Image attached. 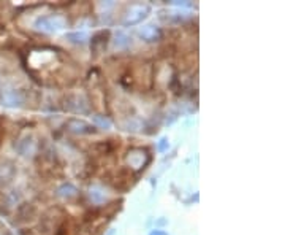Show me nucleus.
<instances>
[{"label":"nucleus","mask_w":285,"mask_h":235,"mask_svg":"<svg viewBox=\"0 0 285 235\" xmlns=\"http://www.w3.org/2000/svg\"><path fill=\"white\" fill-rule=\"evenodd\" d=\"M108 235H114V231H113V229H111V231H110V232H108Z\"/></svg>","instance_id":"20"},{"label":"nucleus","mask_w":285,"mask_h":235,"mask_svg":"<svg viewBox=\"0 0 285 235\" xmlns=\"http://www.w3.org/2000/svg\"><path fill=\"white\" fill-rule=\"evenodd\" d=\"M25 94L21 89H5L0 94V105L6 108H21L25 104Z\"/></svg>","instance_id":"5"},{"label":"nucleus","mask_w":285,"mask_h":235,"mask_svg":"<svg viewBox=\"0 0 285 235\" xmlns=\"http://www.w3.org/2000/svg\"><path fill=\"white\" fill-rule=\"evenodd\" d=\"M69 18L60 13H51V15H43L38 16L33 23V27L38 32L43 33H57L69 27Z\"/></svg>","instance_id":"1"},{"label":"nucleus","mask_w":285,"mask_h":235,"mask_svg":"<svg viewBox=\"0 0 285 235\" xmlns=\"http://www.w3.org/2000/svg\"><path fill=\"white\" fill-rule=\"evenodd\" d=\"M94 121H95V124H97L100 129H111V119L108 118V116H103V115H94Z\"/></svg>","instance_id":"16"},{"label":"nucleus","mask_w":285,"mask_h":235,"mask_svg":"<svg viewBox=\"0 0 285 235\" xmlns=\"http://www.w3.org/2000/svg\"><path fill=\"white\" fill-rule=\"evenodd\" d=\"M169 3L174 6H182V8H192V6H195L192 2H176V0H173V2H169Z\"/></svg>","instance_id":"18"},{"label":"nucleus","mask_w":285,"mask_h":235,"mask_svg":"<svg viewBox=\"0 0 285 235\" xmlns=\"http://www.w3.org/2000/svg\"><path fill=\"white\" fill-rule=\"evenodd\" d=\"M169 148V143H168V138H162L160 142H159V146H157V150L160 153H165L166 150Z\"/></svg>","instance_id":"17"},{"label":"nucleus","mask_w":285,"mask_h":235,"mask_svg":"<svg viewBox=\"0 0 285 235\" xmlns=\"http://www.w3.org/2000/svg\"><path fill=\"white\" fill-rule=\"evenodd\" d=\"M130 43H132V38L124 32H118L116 37H114V46H116L118 50H125L130 46Z\"/></svg>","instance_id":"14"},{"label":"nucleus","mask_w":285,"mask_h":235,"mask_svg":"<svg viewBox=\"0 0 285 235\" xmlns=\"http://www.w3.org/2000/svg\"><path fill=\"white\" fill-rule=\"evenodd\" d=\"M149 235H168V234L165 231H162V229H154V231L149 232Z\"/></svg>","instance_id":"19"},{"label":"nucleus","mask_w":285,"mask_h":235,"mask_svg":"<svg viewBox=\"0 0 285 235\" xmlns=\"http://www.w3.org/2000/svg\"><path fill=\"white\" fill-rule=\"evenodd\" d=\"M67 131L73 135H92V133H97V127L89 124L84 119L70 118L67 121Z\"/></svg>","instance_id":"7"},{"label":"nucleus","mask_w":285,"mask_h":235,"mask_svg":"<svg viewBox=\"0 0 285 235\" xmlns=\"http://www.w3.org/2000/svg\"><path fill=\"white\" fill-rule=\"evenodd\" d=\"M64 108L71 113H81V115H87L91 111L89 108V100L86 99L84 94L71 92L64 100Z\"/></svg>","instance_id":"4"},{"label":"nucleus","mask_w":285,"mask_h":235,"mask_svg":"<svg viewBox=\"0 0 285 235\" xmlns=\"http://www.w3.org/2000/svg\"><path fill=\"white\" fill-rule=\"evenodd\" d=\"M87 196H89V200L94 205H105L110 202V192L103 186H98V184L91 186Z\"/></svg>","instance_id":"9"},{"label":"nucleus","mask_w":285,"mask_h":235,"mask_svg":"<svg viewBox=\"0 0 285 235\" xmlns=\"http://www.w3.org/2000/svg\"><path fill=\"white\" fill-rule=\"evenodd\" d=\"M151 162V153L146 148H132L127 153V164L132 170L141 172Z\"/></svg>","instance_id":"3"},{"label":"nucleus","mask_w":285,"mask_h":235,"mask_svg":"<svg viewBox=\"0 0 285 235\" xmlns=\"http://www.w3.org/2000/svg\"><path fill=\"white\" fill-rule=\"evenodd\" d=\"M108 40H110V32H108V30H100V32L95 33V35L92 37V40H91V50H92V52L98 54L100 51H103L106 48Z\"/></svg>","instance_id":"11"},{"label":"nucleus","mask_w":285,"mask_h":235,"mask_svg":"<svg viewBox=\"0 0 285 235\" xmlns=\"http://www.w3.org/2000/svg\"><path fill=\"white\" fill-rule=\"evenodd\" d=\"M13 177H15V169H13V165L8 162L0 164V183H8Z\"/></svg>","instance_id":"12"},{"label":"nucleus","mask_w":285,"mask_h":235,"mask_svg":"<svg viewBox=\"0 0 285 235\" xmlns=\"http://www.w3.org/2000/svg\"><path fill=\"white\" fill-rule=\"evenodd\" d=\"M164 15L166 16H160V19H164L165 23H184L187 19V15H184V13H178V11H173V13H164Z\"/></svg>","instance_id":"15"},{"label":"nucleus","mask_w":285,"mask_h":235,"mask_svg":"<svg viewBox=\"0 0 285 235\" xmlns=\"http://www.w3.org/2000/svg\"><path fill=\"white\" fill-rule=\"evenodd\" d=\"M57 197L59 199H62L65 200V202H71V200L74 199H78L79 197V191H78V187L74 186L73 183H62L59 187H57Z\"/></svg>","instance_id":"10"},{"label":"nucleus","mask_w":285,"mask_h":235,"mask_svg":"<svg viewBox=\"0 0 285 235\" xmlns=\"http://www.w3.org/2000/svg\"><path fill=\"white\" fill-rule=\"evenodd\" d=\"M138 35L146 43H157L164 38V30L155 24H147V26H142L138 30Z\"/></svg>","instance_id":"8"},{"label":"nucleus","mask_w":285,"mask_h":235,"mask_svg":"<svg viewBox=\"0 0 285 235\" xmlns=\"http://www.w3.org/2000/svg\"><path fill=\"white\" fill-rule=\"evenodd\" d=\"M151 11H152L151 5H147V3H132L125 8L124 15H122V19H120V24L124 26V27L138 26L144 21V19L149 18Z\"/></svg>","instance_id":"2"},{"label":"nucleus","mask_w":285,"mask_h":235,"mask_svg":"<svg viewBox=\"0 0 285 235\" xmlns=\"http://www.w3.org/2000/svg\"><path fill=\"white\" fill-rule=\"evenodd\" d=\"M65 40H69L70 43H74V45H84L89 40V35L86 32H70L65 35Z\"/></svg>","instance_id":"13"},{"label":"nucleus","mask_w":285,"mask_h":235,"mask_svg":"<svg viewBox=\"0 0 285 235\" xmlns=\"http://www.w3.org/2000/svg\"><path fill=\"white\" fill-rule=\"evenodd\" d=\"M38 150H40V145L33 135H24L23 138H19L16 143V151L21 154L23 157H30V159L35 157Z\"/></svg>","instance_id":"6"}]
</instances>
